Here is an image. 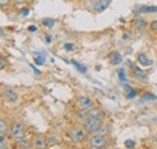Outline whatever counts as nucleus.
Listing matches in <instances>:
<instances>
[{
  "label": "nucleus",
  "instance_id": "nucleus-1",
  "mask_svg": "<svg viewBox=\"0 0 157 149\" xmlns=\"http://www.w3.org/2000/svg\"><path fill=\"white\" fill-rule=\"evenodd\" d=\"M82 123H83V129L87 131V132H90V133L98 132L99 128L103 125V120L96 118V117H88Z\"/></svg>",
  "mask_w": 157,
  "mask_h": 149
},
{
  "label": "nucleus",
  "instance_id": "nucleus-18",
  "mask_svg": "<svg viewBox=\"0 0 157 149\" xmlns=\"http://www.w3.org/2000/svg\"><path fill=\"white\" fill-rule=\"evenodd\" d=\"M124 146H126L127 148H132V147H134V146H136V142H134V141H132V140H127V141L124 142Z\"/></svg>",
  "mask_w": 157,
  "mask_h": 149
},
{
  "label": "nucleus",
  "instance_id": "nucleus-7",
  "mask_svg": "<svg viewBox=\"0 0 157 149\" xmlns=\"http://www.w3.org/2000/svg\"><path fill=\"white\" fill-rule=\"evenodd\" d=\"M47 144H48V143H47V140H45V138H42V137H34L33 141H32V146L39 149L46 148Z\"/></svg>",
  "mask_w": 157,
  "mask_h": 149
},
{
  "label": "nucleus",
  "instance_id": "nucleus-6",
  "mask_svg": "<svg viewBox=\"0 0 157 149\" xmlns=\"http://www.w3.org/2000/svg\"><path fill=\"white\" fill-rule=\"evenodd\" d=\"M78 104L81 108H91L93 106V100L87 96H81L78 99Z\"/></svg>",
  "mask_w": 157,
  "mask_h": 149
},
{
  "label": "nucleus",
  "instance_id": "nucleus-23",
  "mask_svg": "<svg viewBox=\"0 0 157 149\" xmlns=\"http://www.w3.org/2000/svg\"><path fill=\"white\" fill-rule=\"evenodd\" d=\"M150 27H151V29H152V30H157V20H154V22H151Z\"/></svg>",
  "mask_w": 157,
  "mask_h": 149
},
{
  "label": "nucleus",
  "instance_id": "nucleus-22",
  "mask_svg": "<svg viewBox=\"0 0 157 149\" xmlns=\"http://www.w3.org/2000/svg\"><path fill=\"white\" fill-rule=\"evenodd\" d=\"M20 13L22 16H28V13H29V9H22L20 11Z\"/></svg>",
  "mask_w": 157,
  "mask_h": 149
},
{
  "label": "nucleus",
  "instance_id": "nucleus-24",
  "mask_svg": "<svg viewBox=\"0 0 157 149\" xmlns=\"http://www.w3.org/2000/svg\"><path fill=\"white\" fill-rule=\"evenodd\" d=\"M0 63H1V64H0V69L2 70V69L5 67V64H6V61H5V59H4V58H1V59H0Z\"/></svg>",
  "mask_w": 157,
  "mask_h": 149
},
{
  "label": "nucleus",
  "instance_id": "nucleus-11",
  "mask_svg": "<svg viewBox=\"0 0 157 149\" xmlns=\"http://www.w3.org/2000/svg\"><path fill=\"white\" fill-rule=\"evenodd\" d=\"M90 110L91 108H81L80 111H78V113H76L78 120H81V122L86 120L88 118V115H90Z\"/></svg>",
  "mask_w": 157,
  "mask_h": 149
},
{
  "label": "nucleus",
  "instance_id": "nucleus-10",
  "mask_svg": "<svg viewBox=\"0 0 157 149\" xmlns=\"http://www.w3.org/2000/svg\"><path fill=\"white\" fill-rule=\"evenodd\" d=\"M137 60L138 63H140L141 65H145V66H151L154 64V61L152 60H149L144 53H139L137 56Z\"/></svg>",
  "mask_w": 157,
  "mask_h": 149
},
{
  "label": "nucleus",
  "instance_id": "nucleus-8",
  "mask_svg": "<svg viewBox=\"0 0 157 149\" xmlns=\"http://www.w3.org/2000/svg\"><path fill=\"white\" fill-rule=\"evenodd\" d=\"M4 95H5L6 99H7L9 101H11V102H16V101L18 100V95H17V93H16L13 89H11V88H5Z\"/></svg>",
  "mask_w": 157,
  "mask_h": 149
},
{
  "label": "nucleus",
  "instance_id": "nucleus-28",
  "mask_svg": "<svg viewBox=\"0 0 157 149\" xmlns=\"http://www.w3.org/2000/svg\"><path fill=\"white\" fill-rule=\"evenodd\" d=\"M29 30H30V31H35V30H36V28H35V27H30V28H29Z\"/></svg>",
  "mask_w": 157,
  "mask_h": 149
},
{
  "label": "nucleus",
  "instance_id": "nucleus-13",
  "mask_svg": "<svg viewBox=\"0 0 157 149\" xmlns=\"http://www.w3.org/2000/svg\"><path fill=\"white\" fill-rule=\"evenodd\" d=\"M137 12H140V13H151V12H157V7L156 6H140L137 10Z\"/></svg>",
  "mask_w": 157,
  "mask_h": 149
},
{
  "label": "nucleus",
  "instance_id": "nucleus-25",
  "mask_svg": "<svg viewBox=\"0 0 157 149\" xmlns=\"http://www.w3.org/2000/svg\"><path fill=\"white\" fill-rule=\"evenodd\" d=\"M9 2H10V0H0V4H1V6L9 5Z\"/></svg>",
  "mask_w": 157,
  "mask_h": 149
},
{
  "label": "nucleus",
  "instance_id": "nucleus-3",
  "mask_svg": "<svg viewBox=\"0 0 157 149\" xmlns=\"http://www.w3.org/2000/svg\"><path fill=\"white\" fill-rule=\"evenodd\" d=\"M68 137L74 143H81L86 138V133H85V131L82 130V129H80V128H71L70 130L68 131Z\"/></svg>",
  "mask_w": 157,
  "mask_h": 149
},
{
  "label": "nucleus",
  "instance_id": "nucleus-20",
  "mask_svg": "<svg viewBox=\"0 0 157 149\" xmlns=\"http://www.w3.org/2000/svg\"><path fill=\"white\" fill-rule=\"evenodd\" d=\"M73 64H74V65H75V66L78 67V70H81L82 72H85V71H86V67H83V66H81V65L78 64V61H75V60H73Z\"/></svg>",
  "mask_w": 157,
  "mask_h": 149
},
{
  "label": "nucleus",
  "instance_id": "nucleus-12",
  "mask_svg": "<svg viewBox=\"0 0 157 149\" xmlns=\"http://www.w3.org/2000/svg\"><path fill=\"white\" fill-rule=\"evenodd\" d=\"M133 71H134L133 74H134L137 79H139V81H146V72L144 70H141L140 67H134Z\"/></svg>",
  "mask_w": 157,
  "mask_h": 149
},
{
  "label": "nucleus",
  "instance_id": "nucleus-19",
  "mask_svg": "<svg viewBox=\"0 0 157 149\" xmlns=\"http://www.w3.org/2000/svg\"><path fill=\"white\" fill-rule=\"evenodd\" d=\"M108 126H105V125H101L100 128H99V130H98V132L97 133H101V135H105L106 132H108Z\"/></svg>",
  "mask_w": 157,
  "mask_h": 149
},
{
  "label": "nucleus",
  "instance_id": "nucleus-15",
  "mask_svg": "<svg viewBox=\"0 0 157 149\" xmlns=\"http://www.w3.org/2000/svg\"><path fill=\"white\" fill-rule=\"evenodd\" d=\"M42 24H44L45 27H47V28H52V27L56 24V20L52 18H45V19H42Z\"/></svg>",
  "mask_w": 157,
  "mask_h": 149
},
{
  "label": "nucleus",
  "instance_id": "nucleus-16",
  "mask_svg": "<svg viewBox=\"0 0 157 149\" xmlns=\"http://www.w3.org/2000/svg\"><path fill=\"white\" fill-rule=\"evenodd\" d=\"M145 25H146V22H145L144 19H137V20L134 22V27L137 28L138 30L144 29V28H145Z\"/></svg>",
  "mask_w": 157,
  "mask_h": 149
},
{
  "label": "nucleus",
  "instance_id": "nucleus-21",
  "mask_svg": "<svg viewBox=\"0 0 157 149\" xmlns=\"http://www.w3.org/2000/svg\"><path fill=\"white\" fill-rule=\"evenodd\" d=\"M118 76H120V79H121L122 82H124V81H126V76H124L123 70H118Z\"/></svg>",
  "mask_w": 157,
  "mask_h": 149
},
{
  "label": "nucleus",
  "instance_id": "nucleus-26",
  "mask_svg": "<svg viewBox=\"0 0 157 149\" xmlns=\"http://www.w3.org/2000/svg\"><path fill=\"white\" fill-rule=\"evenodd\" d=\"M64 48H65V49H71V48H73V45H70V43H67V45L64 46Z\"/></svg>",
  "mask_w": 157,
  "mask_h": 149
},
{
  "label": "nucleus",
  "instance_id": "nucleus-27",
  "mask_svg": "<svg viewBox=\"0 0 157 149\" xmlns=\"http://www.w3.org/2000/svg\"><path fill=\"white\" fill-rule=\"evenodd\" d=\"M16 1V4H24L27 0H15Z\"/></svg>",
  "mask_w": 157,
  "mask_h": 149
},
{
  "label": "nucleus",
  "instance_id": "nucleus-5",
  "mask_svg": "<svg viewBox=\"0 0 157 149\" xmlns=\"http://www.w3.org/2000/svg\"><path fill=\"white\" fill-rule=\"evenodd\" d=\"M110 2L111 0H94L92 2V11L96 13H100L109 7Z\"/></svg>",
  "mask_w": 157,
  "mask_h": 149
},
{
  "label": "nucleus",
  "instance_id": "nucleus-17",
  "mask_svg": "<svg viewBox=\"0 0 157 149\" xmlns=\"http://www.w3.org/2000/svg\"><path fill=\"white\" fill-rule=\"evenodd\" d=\"M47 143H48L50 146H52V144H57V143H58V138H57L56 136L50 135V136L47 137Z\"/></svg>",
  "mask_w": 157,
  "mask_h": 149
},
{
  "label": "nucleus",
  "instance_id": "nucleus-14",
  "mask_svg": "<svg viewBox=\"0 0 157 149\" xmlns=\"http://www.w3.org/2000/svg\"><path fill=\"white\" fill-rule=\"evenodd\" d=\"M9 131H10V129H9L7 124H6V122H5L4 119H1V120H0V138H4L5 135H6Z\"/></svg>",
  "mask_w": 157,
  "mask_h": 149
},
{
  "label": "nucleus",
  "instance_id": "nucleus-2",
  "mask_svg": "<svg viewBox=\"0 0 157 149\" xmlns=\"http://www.w3.org/2000/svg\"><path fill=\"white\" fill-rule=\"evenodd\" d=\"M88 146H90L91 148H96V149L104 148V147L106 146V138H105L104 135L96 132L94 135H92V136L88 138Z\"/></svg>",
  "mask_w": 157,
  "mask_h": 149
},
{
  "label": "nucleus",
  "instance_id": "nucleus-9",
  "mask_svg": "<svg viewBox=\"0 0 157 149\" xmlns=\"http://www.w3.org/2000/svg\"><path fill=\"white\" fill-rule=\"evenodd\" d=\"M109 60L113 65H118L122 63V56L117 53V52H113L110 56H109Z\"/></svg>",
  "mask_w": 157,
  "mask_h": 149
},
{
  "label": "nucleus",
  "instance_id": "nucleus-4",
  "mask_svg": "<svg viewBox=\"0 0 157 149\" xmlns=\"http://www.w3.org/2000/svg\"><path fill=\"white\" fill-rule=\"evenodd\" d=\"M10 135H11L12 138H16V140L24 138V136H25L24 126L20 123H13L10 128Z\"/></svg>",
  "mask_w": 157,
  "mask_h": 149
}]
</instances>
